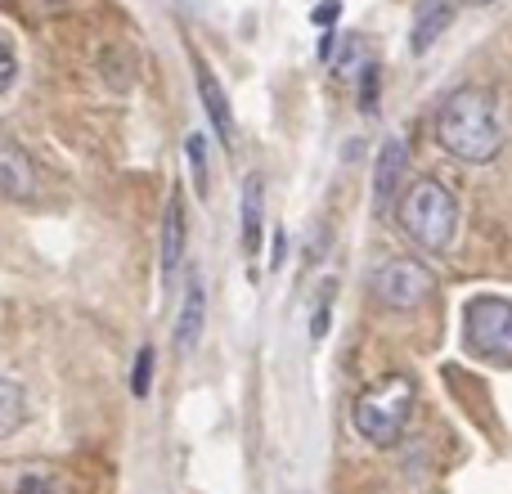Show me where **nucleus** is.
<instances>
[{"label":"nucleus","instance_id":"obj_22","mask_svg":"<svg viewBox=\"0 0 512 494\" xmlns=\"http://www.w3.org/2000/svg\"><path fill=\"white\" fill-rule=\"evenodd\" d=\"M41 5H45V9H63V5H68V0H41Z\"/></svg>","mask_w":512,"mask_h":494},{"label":"nucleus","instance_id":"obj_10","mask_svg":"<svg viewBox=\"0 0 512 494\" xmlns=\"http://www.w3.org/2000/svg\"><path fill=\"white\" fill-rule=\"evenodd\" d=\"M203 324H207V288L203 279H189V292H185V306H180V319H176V351H194L198 337H203Z\"/></svg>","mask_w":512,"mask_h":494},{"label":"nucleus","instance_id":"obj_7","mask_svg":"<svg viewBox=\"0 0 512 494\" xmlns=\"http://www.w3.org/2000/svg\"><path fill=\"white\" fill-rule=\"evenodd\" d=\"M409 171V144L405 140H387L373 162V216H387L400 203V180Z\"/></svg>","mask_w":512,"mask_h":494},{"label":"nucleus","instance_id":"obj_4","mask_svg":"<svg viewBox=\"0 0 512 494\" xmlns=\"http://www.w3.org/2000/svg\"><path fill=\"white\" fill-rule=\"evenodd\" d=\"M463 342L477 360L512 369V301L504 297H477L463 310Z\"/></svg>","mask_w":512,"mask_h":494},{"label":"nucleus","instance_id":"obj_13","mask_svg":"<svg viewBox=\"0 0 512 494\" xmlns=\"http://www.w3.org/2000/svg\"><path fill=\"white\" fill-rule=\"evenodd\" d=\"M27 418V396H23V382L14 378H0V441L14 436Z\"/></svg>","mask_w":512,"mask_h":494},{"label":"nucleus","instance_id":"obj_16","mask_svg":"<svg viewBox=\"0 0 512 494\" xmlns=\"http://www.w3.org/2000/svg\"><path fill=\"white\" fill-rule=\"evenodd\" d=\"M333 292H337V283L328 279V283H324V292H319L315 315H310V342H324L328 324H333Z\"/></svg>","mask_w":512,"mask_h":494},{"label":"nucleus","instance_id":"obj_6","mask_svg":"<svg viewBox=\"0 0 512 494\" xmlns=\"http://www.w3.org/2000/svg\"><path fill=\"white\" fill-rule=\"evenodd\" d=\"M41 194V176H36V162L14 135L0 131V198L5 203H36Z\"/></svg>","mask_w":512,"mask_h":494},{"label":"nucleus","instance_id":"obj_20","mask_svg":"<svg viewBox=\"0 0 512 494\" xmlns=\"http://www.w3.org/2000/svg\"><path fill=\"white\" fill-rule=\"evenodd\" d=\"M14 77H18V54L9 41H0V95L14 86Z\"/></svg>","mask_w":512,"mask_h":494},{"label":"nucleus","instance_id":"obj_19","mask_svg":"<svg viewBox=\"0 0 512 494\" xmlns=\"http://www.w3.org/2000/svg\"><path fill=\"white\" fill-rule=\"evenodd\" d=\"M378 81H382V72H378V63H369L364 68V81H360V113H378Z\"/></svg>","mask_w":512,"mask_h":494},{"label":"nucleus","instance_id":"obj_2","mask_svg":"<svg viewBox=\"0 0 512 494\" xmlns=\"http://www.w3.org/2000/svg\"><path fill=\"white\" fill-rule=\"evenodd\" d=\"M400 230L427 252H445L459 234V203L436 176H418L400 194Z\"/></svg>","mask_w":512,"mask_h":494},{"label":"nucleus","instance_id":"obj_21","mask_svg":"<svg viewBox=\"0 0 512 494\" xmlns=\"http://www.w3.org/2000/svg\"><path fill=\"white\" fill-rule=\"evenodd\" d=\"M337 14H342V0H319L315 5V27H324V32H333V23H337Z\"/></svg>","mask_w":512,"mask_h":494},{"label":"nucleus","instance_id":"obj_15","mask_svg":"<svg viewBox=\"0 0 512 494\" xmlns=\"http://www.w3.org/2000/svg\"><path fill=\"white\" fill-rule=\"evenodd\" d=\"M14 494H68V481L50 468H27L14 477Z\"/></svg>","mask_w":512,"mask_h":494},{"label":"nucleus","instance_id":"obj_12","mask_svg":"<svg viewBox=\"0 0 512 494\" xmlns=\"http://www.w3.org/2000/svg\"><path fill=\"white\" fill-rule=\"evenodd\" d=\"M261 212H265V180L248 176V180H243V203H239L243 252H248V256H256V247H261Z\"/></svg>","mask_w":512,"mask_h":494},{"label":"nucleus","instance_id":"obj_5","mask_svg":"<svg viewBox=\"0 0 512 494\" xmlns=\"http://www.w3.org/2000/svg\"><path fill=\"white\" fill-rule=\"evenodd\" d=\"M373 297L387 310H418L436 297V279L414 256H391L373 270Z\"/></svg>","mask_w":512,"mask_h":494},{"label":"nucleus","instance_id":"obj_17","mask_svg":"<svg viewBox=\"0 0 512 494\" xmlns=\"http://www.w3.org/2000/svg\"><path fill=\"white\" fill-rule=\"evenodd\" d=\"M185 153H189V176H194V189L198 194H207V144H203V135H189Z\"/></svg>","mask_w":512,"mask_h":494},{"label":"nucleus","instance_id":"obj_3","mask_svg":"<svg viewBox=\"0 0 512 494\" xmlns=\"http://www.w3.org/2000/svg\"><path fill=\"white\" fill-rule=\"evenodd\" d=\"M409 414H414V378H405V373H391L378 387L355 396V432L378 450H391L400 441Z\"/></svg>","mask_w":512,"mask_h":494},{"label":"nucleus","instance_id":"obj_14","mask_svg":"<svg viewBox=\"0 0 512 494\" xmlns=\"http://www.w3.org/2000/svg\"><path fill=\"white\" fill-rule=\"evenodd\" d=\"M99 68H104V81L117 90V95H126L135 81V63L126 59V50H117V45H104V54H99Z\"/></svg>","mask_w":512,"mask_h":494},{"label":"nucleus","instance_id":"obj_11","mask_svg":"<svg viewBox=\"0 0 512 494\" xmlns=\"http://www.w3.org/2000/svg\"><path fill=\"white\" fill-rule=\"evenodd\" d=\"M185 198L171 194L167 203V216H162V252H158V270L171 274L180 261H185Z\"/></svg>","mask_w":512,"mask_h":494},{"label":"nucleus","instance_id":"obj_8","mask_svg":"<svg viewBox=\"0 0 512 494\" xmlns=\"http://www.w3.org/2000/svg\"><path fill=\"white\" fill-rule=\"evenodd\" d=\"M194 81H198V95H203V108H207V117H212V126L221 131V140L230 144L234 140V108H230L225 86L216 81V72L207 68V59H194Z\"/></svg>","mask_w":512,"mask_h":494},{"label":"nucleus","instance_id":"obj_9","mask_svg":"<svg viewBox=\"0 0 512 494\" xmlns=\"http://www.w3.org/2000/svg\"><path fill=\"white\" fill-rule=\"evenodd\" d=\"M459 14V0H418V14H414V32H409V45L414 54H427L436 45V36L454 23Z\"/></svg>","mask_w":512,"mask_h":494},{"label":"nucleus","instance_id":"obj_23","mask_svg":"<svg viewBox=\"0 0 512 494\" xmlns=\"http://www.w3.org/2000/svg\"><path fill=\"white\" fill-rule=\"evenodd\" d=\"M468 5H490V0H468Z\"/></svg>","mask_w":512,"mask_h":494},{"label":"nucleus","instance_id":"obj_1","mask_svg":"<svg viewBox=\"0 0 512 494\" xmlns=\"http://www.w3.org/2000/svg\"><path fill=\"white\" fill-rule=\"evenodd\" d=\"M436 144L459 162H495L508 144V122L499 113V99L481 86H463L436 108Z\"/></svg>","mask_w":512,"mask_h":494},{"label":"nucleus","instance_id":"obj_18","mask_svg":"<svg viewBox=\"0 0 512 494\" xmlns=\"http://www.w3.org/2000/svg\"><path fill=\"white\" fill-rule=\"evenodd\" d=\"M153 387V346H140V355H135V369H131V396L144 400Z\"/></svg>","mask_w":512,"mask_h":494}]
</instances>
